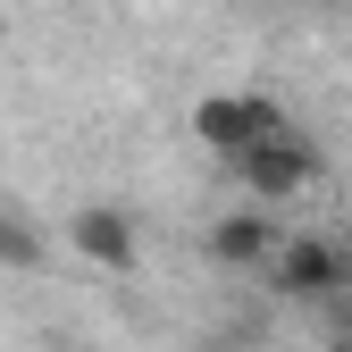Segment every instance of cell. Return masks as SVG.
<instances>
[{
  "instance_id": "6da1fadb",
  "label": "cell",
  "mask_w": 352,
  "mask_h": 352,
  "mask_svg": "<svg viewBox=\"0 0 352 352\" xmlns=\"http://www.w3.org/2000/svg\"><path fill=\"white\" fill-rule=\"evenodd\" d=\"M193 135L218 151V160H243L252 143H269V135H285V109L269 101V93H210V101H193Z\"/></svg>"
},
{
  "instance_id": "5b68a950",
  "label": "cell",
  "mask_w": 352,
  "mask_h": 352,
  "mask_svg": "<svg viewBox=\"0 0 352 352\" xmlns=\"http://www.w3.org/2000/svg\"><path fill=\"white\" fill-rule=\"evenodd\" d=\"M277 218L269 210H227V218H218V227H210V260H218V269H260V260H277Z\"/></svg>"
},
{
  "instance_id": "52a82bcc",
  "label": "cell",
  "mask_w": 352,
  "mask_h": 352,
  "mask_svg": "<svg viewBox=\"0 0 352 352\" xmlns=\"http://www.w3.org/2000/svg\"><path fill=\"white\" fill-rule=\"evenodd\" d=\"M344 235H352V201H344Z\"/></svg>"
},
{
  "instance_id": "8992f818",
  "label": "cell",
  "mask_w": 352,
  "mask_h": 352,
  "mask_svg": "<svg viewBox=\"0 0 352 352\" xmlns=\"http://www.w3.org/2000/svg\"><path fill=\"white\" fill-rule=\"evenodd\" d=\"M42 252H51V243H42V227H34L25 210L0 201V269H42Z\"/></svg>"
},
{
  "instance_id": "277c9868",
  "label": "cell",
  "mask_w": 352,
  "mask_h": 352,
  "mask_svg": "<svg viewBox=\"0 0 352 352\" xmlns=\"http://www.w3.org/2000/svg\"><path fill=\"white\" fill-rule=\"evenodd\" d=\"M67 243H76V260H93V269H135V260H143L135 218H126V210H109V201L76 210V218H67Z\"/></svg>"
},
{
  "instance_id": "3957f363",
  "label": "cell",
  "mask_w": 352,
  "mask_h": 352,
  "mask_svg": "<svg viewBox=\"0 0 352 352\" xmlns=\"http://www.w3.org/2000/svg\"><path fill=\"white\" fill-rule=\"evenodd\" d=\"M235 176H243V193L269 210V201H294V193H311V185H319V151H311V143H302L294 126H285V135L252 143V151L235 160Z\"/></svg>"
},
{
  "instance_id": "7a4b0ae2",
  "label": "cell",
  "mask_w": 352,
  "mask_h": 352,
  "mask_svg": "<svg viewBox=\"0 0 352 352\" xmlns=\"http://www.w3.org/2000/svg\"><path fill=\"white\" fill-rule=\"evenodd\" d=\"M269 277H277L285 302H336L352 285V252L336 235H285L277 260H269Z\"/></svg>"
}]
</instances>
